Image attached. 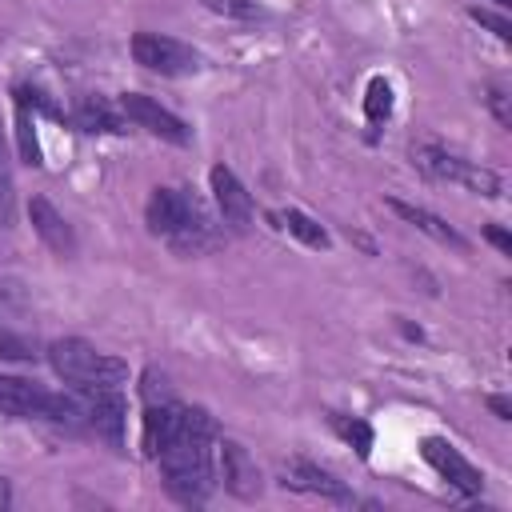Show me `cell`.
<instances>
[{
	"instance_id": "5",
	"label": "cell",
	"mask_w": 512,
	"mask_h": 512,
	"mask_svg": "<svg viewBox=\"0 0 512 512\" xmlns=\"http://www.w3.org/2000/svg\"><path fill=\"white\" fill-rule=\"evenodd\" d=\"M132 60L148 72H160V76H192L200 72V52L188 48L184 40L176 36H164V32H136L132 36Z\"/></svg>"
},
{
	"instance_id": "19",
	"label": "cell",
	"mask_w": 512,
	"mask_h": 512,
	"mask_svg": "<svg viewBox=\"0 0 512 512\" xmlns=\"http://www.w3.org/2000/svg\"><path fill=\"white\" fill-rule=\"evenodd\" d=\"M16 144H20L24 164H32V168L44 164L40 160V140H36V116L28 108H20V104H16Z\"/></svg>"
},
{
	"instance_id": "10",
	"label": "cell",
	"mask_w": 512,
	"mask_h": 512,
	"mask_svg": "<svg viewBox=\"0 0 512 512\" xmlns=\"http://www.w3.org/2000/svg\"><path fill=\"white\" fill-rule=\"evenodd\" d=\"M280 484L292 488V492H308V496H324V500H352L348 484L336 480L328 468L304 460V456H292L280 464Z\"/></svg>"
},
{
	"instance_id": "28",
	"label": "cell",
	"mask_w": 512,
	"mask_h": 512,
	"mask_svg": "<svg viewBox=\"0 0 512 512\" xmlns=\"http://www.w3.org/2000/svg\"><path fill=\"white\" fill-rule=\"evenodd\" d=\"M8 504H12V492H8V480H4V476H0V512H4V508H8Z\"/></svg>"
},
{
	"instance_id": "7",
	"label": "cell",
	"mask_w": 512,
	"mask_h": 512,
	"mask_svg": "<svg viewBox=\"0 0 512 512\" xmlns=\"http://www.w3.org/2000/svg\"><path fill=\"white\" fill-rule=\"evenodd\" d=\"M420 456H424L452 488H460L464 496H480V488H484L480 468L468 464V460L460 456V448H452L444 436H424V440H420Z\"/></svg>"
},
{
	"instance_id": "22",
	"label": "cell",
	"mask_w": 512,
	"mask_h": 512,
	"mask_svg": "<svg viewBox=\"0 0 512 512\" xmlns=\"http://www.w3.org/2000/svg\"><path fill=\"white\" fill-rule=\"evenodd\" d=\"M468 16H472V20L480 24V28H488V32H496V36H500L504 44L512 40V24H508L504 16H496V12H488V8H472Z\"/></svg>"
},
{
	"instance_id": "4",
	"label": "cell",
	"mask_w": 512,
	"mask_h": 512,
	"mask_svg": "<svg viewBox=\"0 0 512 512\" xmlns=\"http://www.w3.org/2000/svg\"><path fill=\"white\" fill-rule=\"evenodd\" d=\"M412 164L428 176V180H452V184H464L468 192H480V196H500V176L472 164V160H460L456 152H448L444 144L436 140H416L408 148Z\"/></svg>"
},
{
	"instance_id": "26",
	"label": "cell",
	"mask_w": 512,
	"mask_h": 512,
	"mask_svg": "<svg viewBox=\"0 0 512 512\" xmlns=\"http://www.w3.org/2000/svg\"><path fill=\"white\" fill-rule=\"evenodd\" d=\"M484 236H488V244H496L504 256H512V236H508L500 224H488V228H484Z\"/></svg>"
},
{
	"instance_id": "14",
	"label": "cell",
	"mask_w": 512,
	"mask_h": 512,
	"mask_svg": "<svg viewBox=\"0 0 512 512\" xmlns=\"http://www.w3.org/2000/svg\"><path fill=\"white\" fill-rule=\"evenodd\" d=\"M404 224H412L416 232H424L428 240H436V244H448V248H468V240L448 224V220H440L436 212H428V208H420V204H408V200H396V196H388L384 200Z\"/></svg>"
},
{
	"instance_id": "6",
	"label": "cell",
	"mask_w": 512,
	"mask_h": 512,
	"mask_svg": "<svg viewBox=\"0 0 512 512\" xmlns=\"http://www.w3.org/2000/svg\"><path fill=\"white\" fill-rule=\"evenodd\" d=\"M120 112H124L128 124H136V128H144V132H152V136H160V140H168V144H188V140H192L188 124H184L176 112L160 108V104H156L152 96H144V92H124V96H120Z\"/></svg>"
},
{
	"instance_id": "11",
	"label": "cell",
	"mask_w": 512,
	"mask_h": 512,
	"mask_svg": "<svg viewBox=\"0 0 512 512\" xmlns=\"http://www.w3.org/2000/svg\"><path fill=\"white\" fill-rule=\"evenodd\" d=\"M220 476H224V488L236 496V500H256L264 492V476L256 468V460L248 456L244 444L236 440H224L220 444Z\"/></svg>"
},
{
	"instance_id": "18",
	"label": "cell",
	"mask_w": 512,
	"mask_h": 512,
	"mask_svg": "<svg viewBox=\"0 0 512 512\" xmlns=\"http://www.w3.org/2000/svg\"><path fill=\"white\" fill-rule=\"evenodd\" d=\"M12 220H16V188H12V160L0 128V228H12Z\"/></svg>"
},
{
	"instance_id": "29",
	"label": "cell",
	"mask_w": 512,
	"mask_h": 512,
	"mask_svg": "<svg viewBox=\"0 0 512 512\" xmlns=\"http://www.w3.org/2000/svg\"><path fill=\"white\" fill-rule=\"evenodd\" d=\"M496 4H500V8H508V4H512V0H496Z\"/></svg>"
},
{
	"instance_id": "24",
	"label": "cell",
	"mask_w": 512,
	"mask_h": 512,
	"mask_svg": "<svg viewBox=\"0 0 512 512\" xmlns=\"http://www.w3.org/2000/svg\"><path fill=\"white\" fill-rule=\"evenodd\" d=\"M484 100H488V108H492V112H496V120H500V124H504V128H508V124H512V108H508V92H504V88H500V84H492V88H488V96H484Z\"/></svg>"
},
{
	"instance_id": "23",
	"label": "cell",
	"mask_w": 512,
	"mask_h": 512,
	"mask_svg": "<svg viewBox=\"0 0 512 512\" xmlns=\"http://www.w3.org/2000/svg\"><path fill=\"white\" fill-rule=\"evenodd\" d=\"M32 344L24 336H12V332H0V360H32Z\"/></svg>"
},
{
	"instance_id": "25",
	"label": "cell",
	"mask_w": 512,
	"mask_h": 512,
	"mask_svg": "<svg viewBox=\"0 0 512 512\" xmlns=\"http://www.w3.org/2000/svg\"><path fill=\"white\" fill-rule=\"evenodd\" d=\"M144 396H148V404H156V400L164 404V400H168V380H164V372H156V368L144 372Z\"/></svg>"
},
{
	"instance_id": "3",
	"label": "cell",
	"mask_w": 512,
	"mask_h": 512,
	"mask_svg": "<svg viewBox=\"0 0 512 512\" xmlns=\"http://www.w3.org/2000/svg\"><path fill=\"white\" fill-rule=\"evenodd\" d=\"M48 360L56 368V376L64 384H72L76 392H92V388H120L128 380V364L108 356V352H96L88 340L80 336H64L48 348Z\"/></svg>"
},
{
	"instance_id": "15",
	"label": "cell",
	"mask_w": 512,
	"mask_h": 512,
	"mask_svg": "<svg viewBox=\"0 0 512 512\" xmlns=\"http://www.w3.org/2000/svg\"><path fill=\"white\" fill-rule=\"evenodd\" d=\"M72 120L80 132H124V124H128L120 104L112 108L104 96H80L72 108Z\"/></svg>"
},
{
	"instance_id": "21",
	"label": "cell",
	"mask_w": 512,
	"mask_h": 512,
	"mask_svg": "<svg viewBox=\"0 0 512 512\" xmlns=\"http://www.w3.org/2000/svg\"><path fill=\"white\" fill-rule=\"evenodd\" d=\"M208 8L220 16H236V20H260L264 16V8L256 0H208Z\"/></svg>"
},
{
	"instance_id": "9",
	"label": "cell",
	"mask_w": 512,
	"mask_h": 512,
	"mask_svg": "<svg viewBox=\"0 0 512 512\" xmlns=\"http://www.w3.org/2000/svg\"><path fill=\"white\" fill-rule=\"evenodd\" d=\"M84 404H88V428H92L108 448H124L128 404H124L120 388H92V392H84Z\"/></svg>"
},
{
	"instance_id": "1",
	"label": "cell",
	"mask_w": 512,
	"mask_h": 512,
	"mask_svg": "<svg viewBox=\"0 0 512 512\" xmlns=\"http://www.w3.org/2000/svg\"><path fill=\"white\" fill-rule=\"evenodd\" d=\"M212 444H216V420L204 408H184L180 432L152 456L164 472V484L176 500L200 504L208 500L216 476H212Z\"/></svg>"
},
{
	"instance_id": "13",
	"label": "cell",
	"mask_w": 512,
	"mask_h": 512,
	"mask_svg": "<svg viewBox=\"0 0 512 512\" xmlns=\"http://www.w3.org/2000/svg\"><path fill=\"white\" fill-rule=\"evenodd\" d=\"M48 404H52V392L44 384L24 376H0V412L32 420V416H48Z\"/></svg>"
},
{
	"instance_id": "16",
	"label": "cell",
	"mask_w": 512,
	"mask_h": 512,
	"mask_svg": "<svg viewBox=\"0 0 512 512\" xmlns=\"http://www.w3.org/2000/svg\"><path fill=\"white\" fill-rule=\"evenodd\" d=\"M280 228H288L300 244H308V248H328L332 240H328V232L308 216V212H300V208H288V212H280Z\"/></svg>"
},
{
	"instance_id": "17",
	"label": "cell",
	"mask_w": 512,
	"mask_h": 512,
	"mask_svg": "<svg viewBox=\"0 0 512 512\" xmlns=\"http://www.w3.org/2000/svg\"><path fill=\"white\" fill-rule=\"evenodd\" d=\"M364 116L368 124H384L392 116V84L384 76H372L364 88Z\"/></svg>"
},
{
	"instance_id": "20",
	"label": "cell",
	"mask_w": 512,
	"mask_h": 512,
	"mask_svg": "<svg viewBox=\"0 0 512 512\" xmlns=\"http://www.w3.org/2000/svg\"><path fill=\"white\" fill-rule=\"evenodd\" d=\"M332 428L356 448V456L368 460V452H372V428L364 420H356V416H332Z\"/></svg>"
},
{
	"instance_id": "27",
	"label": "cell",
	"mask_w": 512,
	"mask_h": 512,
	"mask_svg": "<svg viewBox=\"0 0 512 512\" xmlns=\"http://www.w3.org/2000/svg\"><path fill=\"white\" fill-rule=\"evenodd\" d=\"M488 408H492L500 420H512V404H508V396H488Z\"/></svg>"
},
{
	"instance_id": "8",
	"label": "cell",
	"mask_w": 512,
	"mask_h": 512,
	"mask_svg": "<svg viewBox=\"0 0 512 512\" xmlns=\"http://www.w3.org/2000/svg\"><path fill=\"white\" fill-rule=\"evenodd\" d=\"M208 184H212V200H216V208H220V220H224L232 232H248L256 208H252L248 188L236 180V172L224 168V164H216V168L208 172Z\"/></svg>"
},
{
	"instance_id": "2",
	"label": "cell",
	"mask_w": 512,
	"mask_h": 512,
	"mask_svg": "<svg viewBox=\"0 0 512 512\" xmlns=\"http://www.w3.org/2000/svg\"><path fill=\"white\" fill-rule=\"evenodd\" d=\"M144 220H148V232L152 236H164L184 256H196V252H208V248L220 244V232H216L212 216L184 188H156L148 196Z\"/></svg>"
},
{
	"instance_id": "12",
	"label": "cell",
	"mask_w": 512,
	"mask_h": 512,
	"mask_svg": "<svg viewBox=\"0 0 512 512\" xmlns=\"http://www.w3.org/2000/svg\"><path fill=\"white\" fill-rule=\"evenodd\" d=\"M28 220L36 228V236L56 252V256H72L76 252V232L72 224L60 216V208L48 200V196H32L28 200Z\"/></svg>"
}]
</instances>
